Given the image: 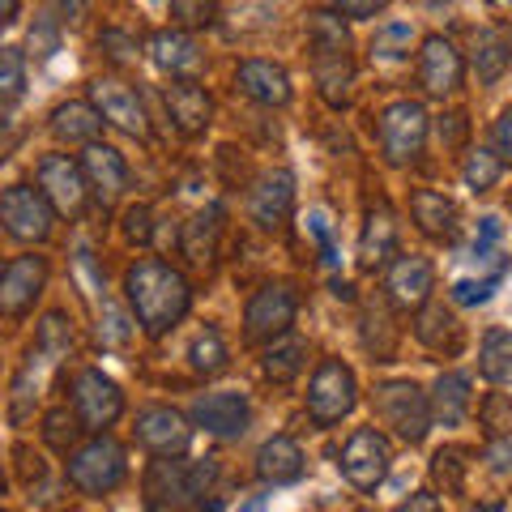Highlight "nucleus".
<instances>
[{
  "instance_id": "obj_1",
  "label": "nucleus",
  "mask_w": 512,
  "mask_h": 512,
  "mask_svg": "<svg viewBox=\"0 0 512 512\" xmlns=\"http://www.w3.org/2000/svg\"><path fill=\"white\" fill-rule=\"evenodd\" d=\"M124 295H128V308H133V320L150 338H163L192 308L188 278L167 261H158V256H141V261L124 269Z\"/></svg>"
},
{
  "instance_id": "obj_2",
  "label": "nucleus",
  "mask_w": 512,
  "mask_h": 512,
  "mask_svg": "<svg viewBox=\"0 0 512 512\" xmlns=\"http://www.w3.org/2000/svg\"><path fill=\"white\" fill-rule=\"evenodd\" d=\"M308 47H312V77L320 99L342 107L350 99V82H355V56H350V30L342 13L333 9L308 13Z\"/></svg>"
},
{
  "instance_id": "obj_3",
  "label": "nucleus",
  "mask_w": 512,
  "mask_h": 512,
  "mask_svg": "<svg viewBox=\"0 0 512 512\" xmlns=\"http://www.w3.org/2000/svg\"><path fill=\"white\" fill-rule=\"evenodd\" d=\"M218 478V466L210 457L205 461H180V457H154L141 483V500L146 512H188L210 495Z\"/></svg>"
},
{
  "instance_id": "obj_4",
  "label": "nucleus",
  "mask_w": 512,
  "mask_h": 512,
  "mask_svg": "<svg viewBox=\"0 0 512 512\" xmlns=\"http://www.w3.org/2000/svg\"><path fill=\"white\" fill-rule=\"evenodd\" d=\"M376 419L406 444H423L436 414H431V393H423L414 380H380L372 389Z\"/></svg>"
},
{
  "instance_id": "obj_5",
  "label": "nucleus",
  "mask_w": 512,
  "mask_h": 512,
  "mask_svg": "<svg viewBox=\"0 0 512 512\" xmlns=\"http://www.w3.org/2000/svg\"><path fill=\"white\" fill-rule=\"evenodd\" d=\"M128 474V457L124 444L111 440L107 431H99L94 440H86L77 453H69V483L82 495H107L124 483Z\"/></svg>"
},
{
  "instance_id": "obj_6",
  "label": "nucleus",
  "mask_w": 512,
  "mask_h": 512,
  "mask_svg": "<svg viewBox=\"0 0 512 512\" xmlns=\"http://www.w3.org/2000/svg\"><path fill=\"white\" fill-rule=\"evenodd\" d=\"M359 406V380L342 359H320L308 384V414L316 427L342 423Z\"/></svg>"
},
{
  "instance_id": "obj_7",
  "label": "nucleus",
  "mask_w": 512,
  "mask_h": 512,
  "mask_svg": "<svg viewBox=\"0 0 512 512\" xmlns=\"http://www.w3.org/2000/svg\"><path fill=\"white\" fill-rule=\"evenodd\" d=\"M427 133H431V120H427L423 103L397 99V103H389L380 111V150L393 167L419 163V154L427 146Z\"/></svg>"
},
{
  "instance_id": "obj_8",
  "label": "nucleus",
  "mask_w": 512,
  "mask_h": 512,
  "mask_svg": "<svg viewBox=\"0 0 512 512\" xmlns=\"http://www.w3.org/2000/svg\"><path fill=\"white\" fill-rule=\"evenodd\" d=\"M0 222H5V231L18 239V244H43V239L52 235L56 205L43 197V188L9 184L0 192Z\"/></svg>"
},
{
  "instance_id": "obj_9",
  "label": "nucleus",
  "mask_w": 512,
  "mask_h": 512,
  "mask_svg": "<svg viewBox=\"0 0 512 512\" xmlns=\"http://www.w3.org/2000/svg\"><path fill=\"white\" fill-rule=\"evenodd\" d=\"M389 466H393V444L376 427H359L355 436L346 440L342 457H338L342 478L359 491H376L384 478H389Z\"/></svg>"
},
{
  "instance_id": "obj_10",
  "label": "nucleus",
  "mask_w": 512,
  "mask_h": 512,
  "mask_svg": "<svg viewBox=\"0 0 512 512\" xmlns=\"http://www.w3.org/2000/svg\"><path fill=\"white\" fill-rule=\"evenodd\" d=\"M73 410L82 414L86 431L99 436V431H107L124 414V389L107 372H99V367H82L73 376Z\"/></svg>"
},
{
  "instance_id": "obj_11",
  "label": "nucleus",
  "mask_w": 512,
  "mask_h": 512,
  "mask_svg": "<svg viewBox=\"0 0 512 512\" xmlns=\"http://www.w3.org/2000/svg\"><path fill=\"white\" fill-rule=\"evenodd\" d=\"M295 312H299V299H295L291 286H282V282L261 286V291L248 299V308H244V338L248 342L282 338V333H291Z\"/></svg>"
},
{
  "instance_id": "obj_12",
  "label": "nucleus",
  "mask_w": 512,
  "mask_h": 512,
  "mask_svg": "<svg viewBox=\"0 0 512 512\" xmlns=\"http://www.w3.org/2000/svg\"><path fill=\"white\" fill-rule=\"evenodd\" d=\"M436 291V265L427 256H393L384 265V299L402 312H423Z\"/></svg>"
},
{
  "instance_id": "obj_13",
  "label": "nucleus",
  "mask_w": 512,
  "mask_h": 512,
  "mask_svg": "<svg viewBox=\"0 0 512 512\" xmlns=\"http://www.w3.org/2000/svg\"><path fill=\"white\" fill-rule=\"evenodd\" d=\"M39 188H43V197L56 205V214L77 218V214L86 210L90 180H86V167L73 163L69 154H47V158H39Z\"/></svg>"
},
{
  "instance_id": "obj_14",
  "label": "nucleus",
  "mask_w": 512,
  "mask_h": 512,
  "mask_svg": "<svg viewBox=\"0 0 512 512\" xmlns=\"http://www.w3.org/2000/svg\"><path fill=\"white\" fill-rule=\"evenodd\" d=\"M90 103L99 107V116L107 124H116L120 133L146 141L150 137V120H146V107H141L137 90L124 86L120 77H99V82H90Z\"/></svg>"
},
{
  "instance_id": "obj_15",
  "label": "nucleus",
  "mask_w": 512,
  "mask_h": 512,
  "mask_svg": "<svg viewBox=\"0 0 512 512\" xmlns=\"http://www.w3.org/2000/svg\"><path fill=\"white\" fill-rule=\"evenodd\" d=\"M248 214L261 231H282L286 218L295 214V175L286 167L265 171L248 192Z\"/></svg>"
},
{
  "instance_id": "obj_16",
  "label": "nucleus",
  "mask_w": 512,
  "mask_h": 512,
  "mask_svg": "<svg viewBox=\"0 0 512 512\" xmlns=\"http://www.w3.org/2000/svg\"><path fill=\"white\" fill-rule=\"evenodd\" d=\"M47 286V261L43 256H13L5 265V274H0V312L9 320H22L30 308H35V299L43 295Z\"/></svg>"
},
{
  "instance_id": "obj_17",
  "label": "nucleus",
  "mask_w": 512,
  "mask_h": 512,
  "mask_svg": "<svg viewBox=\"0 0 512 512\" xmlns=\"http://www.w3.org/2000/svg\"><path fill=\"white\" fill-rule=\"evenodd\" d=\"M252 423V406L244 393H205L192 402V427L214 440H239Z\"/></svg>"
},
{
  "instance_id": "obj_18",
  "label": "nucleus",
  "mask_w": 512,
  "mask_h": 512,
  "mask_svg": "<svg viewBox=\"0 0 512 512\" xmlns=\"http://www.w3.org/2000/svg\"><path fill=\"white\" fill-rule=\"evenodd\" d=\"M461 82H466V60H461L453 39H444V35L423 39V47H419V86L427 94H436V99H444V94L461 90Z\"/></svg>"
},
{
  "instance_id": "obj_19",
  "label": "nucleus",
  "mask_w": 512,
  "mask_h": 512,
  "mask_svg": "<svg viewBox=\"0 0 512 512\" xmlns=\"http://www.w3.org/2000/svg\"><path fill=\"white\" fill-rule=\"evenodd\" d=\"M137 440L150 448L154 457H180L192 444V419H184L171 406H150L137 414Z\"/></svg>"
},
{
  "instance_id": "obj_20",
  "label": "nucleus",
  "mask_w": 512,
  "mask_h": 512,
  "mask_svg": "<svg viewBox=\"0 0 512 512\" xmlns=\"http://www.w3.org/2000/svg\"><path fill=\"white\" fill-rule=\"evenodd\" d=\"M163 99H167L171 124L180 128L184 137H201L205 128H210V120H214V99H210V90H205L197 77H188V82H171Z\"/></svg>"
},
{
  "instance_id": "obj_21",
  "label": "nucleus",
  "mask_w": 512,
  "mask_h": 512,
  "mask_svg": "<svg viewBox=\"0 0 512 512\" xmlns=\"http://www.w3.org/2000/svg\"><path fill=\"white\" fill-rule=\"evenodd\" d=\"M235 86L261 107H286L291 103V73L274 60H244L235 69Z\"/></svg>"
},
{
  "instance_id": "obj_22",
  "label": "nucleus",
  "mask_w": 512,
  "mask_h": 512,
  "mask_svg": "<svg viewBox=\"0 0 512 512\" xmlns=\"http://www.w3.org/2000/svg\"><path fill=\"white\" fill-rule=\"evenodd\" d=\"M303 470H308V457L291 436H269L256 448V478L269 487H295Z\"/></svg>"
},
{
  "instance_id": "obj_23",
  "label": "nucleus",
  "mask_w": 512,
  "mask_h": 512,
  "mask_svg": "<svg viewBox=\"0 0 512 512\" xmlns=\"http://www.w3.org/2000/svg\"><path fill=\"white\" fill-rule=\"evenodd\" d=\"M150 60L171 77V82H188V77H197L201 64H205L201 47L192 43L188 30H158L150 39Z\"/></svg>"
},
{
  "instance_id": "obj_24",
  "label": "nucleus",
  "mask_w": 512,
  "mask_h": 512,
  "mask_svg": "<svg viewBox=\"0 0 512 512\" xmlns=\"http://www.w3.org/2000/svg\"><path fill=\"white\" fill-rule=\"evenodd\" d=\"M82 167H86V180H90V192L99 197V205H111L124 197L128 188V163L120 150L103 146V141H94V146H86L82 154Z\"/></svg>"
},
{
  "instance_id": "obj_25",
  "label": "nucleus",
  "mask_w": 512,
  "mask_h": 512,
  "mask_svg": "<svg viewBox=\"0 0 512 512\" xmlns=\"http://www.w3.org/2000/svg\"><path fill=\"white\" fill-rule=\"evenodd\" d=\"M397 256V214L389 201H376L367 210L363 235H359V265L363 269H380Z\"/></svg>"
},
{
  "instance_id": "obj_26",
  "label": "nucleus",
  "mask_w": 512,
  "mask_h": 512,
  "mask_svg": "<svg viewBox=\"0 0 512 512\" xmlns=\"http://www.w3.org/2000/svg\"><path fill=\"white\" fill-rule=\"evenodd\" d=\"M474 384L466 372H440L436 384H431V414H436L440 427H461L470 419L474 406Z\"/></svg>"
},
{
  "instance_id": "obj_27",
  "label": "nucleus",
  "mask_w": 512,
  "mask_h": 512,
  "mask_svg": "<svg viewBox=\"0 0 512 512\" xmlns=\"http://www.w3.org/2000/svg\"><path fill=\"white\" fill-rule=\"evenodd\" d=\"M410 218L427 239H453L457 235V201L436 188H419L410 197Z\"/></svg>"
},
{
  "instance_id": "obj_28",
  "label": "nucleus",
  "mask_w": 512,
  "mask_h": 512,
  "mask_svg": "<svg viewBox=\"0 0 512 512\" xmlns=\"http://www.w3.org/2000/svg\"><path fill=\"white\" fill-rule=\"evenodd\" d=\"M103 116H99V107L94 103H60L52 111V133L60 141H69V146H94L103 133Z\"/></svg>"
},
{
  "instance_id": "obj_29",
  "label": "nucleus",
  "mask_w": 512,
  "mask_h": 512,
  "mask_svg": "<svg viewBox=\"0 0 512 512\" xmlns=\"http://www.w3.org/2000/svg\"><path fill=\"white\" fill-rule=\"evenodd\" d=\"M414 338H419L427 350H448V355H457L461 350V325L444 303H427V308L419 312V320H414Z\"/></svg>"
},
{
  "instance_id": "obj_30",
  "label": "nucleus",
  "mask_w": 512,
  "mask_h": 512,
  "mask_svg": "<svg viewBox=\"0 0 512 512\" xmlns=\"http://www.w3.org/2000/svg\"><path fill=\"white\" fill-rule=\"evenodd\" d=\"M512 64V43L504 30H478L474 35V73L483 86H495Z\"/></svg>"
},
{
  "instance_id": "obj_31",
  "label": "nucleus",
  "mask_w": 512,
  "mask_h": 512,
  "mask_svg": "<svg viewBox=\"0 0 512 512\" xmlns=\"http://www.w3.org/2000/svg\"><path fill=\"white\" fill-rule=\"evenodd\" d=\"M303 359H308V342L291 338V333H282V338H274V342L265 346L261 372H265V380L286 384V380H295V376L303 372Z\"/></svg>"
},
{
  "instance_id": "obj_32",
  "label": "nucleus",
  "mask_w": 512,
  "mask_h": 512,
  "mask_svg": "<svg viewBox=\"0 0 512 512\" xmlns=\"http://www.w3.org/2000/svg\"><path fill=\"white\" fill-rule=\"evenodd\" d=\"M478 372L491 384H512V333L508 329H487L483 346H478Z\"/></svg>"
},
{
  "instance_id": "obj_33",
  "label": "nucleus",
  "mask_w": 512,
  "mask_h": 512,
  "mask_svg": "<svg viewBox=\"0 0 512 512\" xmlns=\"http://www.w3.org/2000/svg\"><path fill=\"white\" fill-rule=\"evenodd\" d=\"M188 367L197 376H222L231 367V350H227V342H222V333L218 329H205V333H197L192 338V346H188Z\"/></svg>"
},
{
  "instance_id": "obj_34",
  "label": "nucleus",
  "mask_w": 512,
  "mask_h": 512,
  "mask_svg": "<svg viewBox=\"0 0 512 512\" xmlns=\"http://www.w3.org/2000/svg\"><path fill=\"white\" fill-rule=\"evenodd\" d=\"M214 244H218V210L192 214L184 222V256L192 265H210L214 261Z\"/></svg>"
},
{
  "instance_id": "obj_35",
  "label": "nucleus",
  "mask_w": 512,
  "mask_h": 512,
  "mask_svg": "<svg viewBox=\"0 0 512 512\" xmlns=\"http://www.w3.org/2000/svg\"><path fill=\"white\" fill-rule=\"evenodd\" d=\"M500 175H504V158L487 146H474L466 154V163H461V180H466L470 192H491L500 184Z\"/></svg>"
},
{
  "instance_id": "obj_36",
  "label": "nucleus",
  "mask_w": 512,
  "mask_h": 512,
  "mask_svg": "<svg viewBox=\"0 0 512 512\" xmlns=\"http://www.w3.org/2000/svg\"><path fill=\"white\" fill-rule=\"evenodd\" d=\"M82 414H69V410H47V419H43V440L47 448H56V453H77V440H82Z\"/></svg>"
},
{
  "instance_id": "obj_37",
  "label": "nucleus",
  "mask_w": 512,
  "mask_h": 512,
  "mask_svg": "<svg viewBox=\"0 0 512 512\" xmlns=\"http://www.w3.org/2000/svg\"><path fill=\"white\" fill-rule=\"evenodd\" d=\"M414 43V26L410 22H384L372 35V56L376 60H406Z\"/></svg>"
},
{
  "instance_id": "obj_38",
  "label": "nucleus",
  "mask_w": 512,
  "mask_h": 512,
  "mask_svg": "<svg viewBox=\"0 0 512 512\" xmlns=\"http://www.w3.org/2000/svg\"><path fill=\"white\" fill-rule=\"evenodd\" d=\"M431 478L444 487V495H461L466 491V453L461 448H440L431 457Z\"/></svg>"
},
{
  "instance_id": "obj_39",
  "label": "nucleus",
  "mask_w": 512,
  "mask_h": 512,
  "mask_svg": "<svg viewBox=\"0 0 512 512\" xmlns=\"http://www.w3.org/2000/svg\"><path fill=\"white\" fill-rule=\"evenodd\" d=\"M22 90H26V56H22V47H0V99H5V107L18 103Z\"/></svg>"
},
{
  "instance_id": "obj_40",
  "label": "nucleus",
  "mask_w": 512,
  "mask_h": 512,
  "mask_svg": "<svg viewBox=\"0 0 512 512\" xmlns=\"http://www.w3.org/2000/svg\"><path fill=\"white\" fill-rule=\"evenodd\" d=\"M231 30L235 35H252V30H265L269 18H274V0H235L227 9Z\"/></svg>"
},
{
  "instance_id": "obj_41",
  "label": "nucleus",
  "mask_w": 512,
  "mask_h": 512,
  "mask_svg": "<svg viewBox=\"0 0 512 512\" xmlns=\"http://www.w3.org/2000/svg\"><path fill=\"white\" fill-rule=\"evenodd\" d=\"M69 346H73V333H69V325H64V316L60 312L43 316V325H39V350L43 355H52L60 363L64 355H69Z\"/></svg>"
},
{
  "instance_id": "obj_42",
  "label": "nucleus",
  "mask_w": 512,
  "mask_h": 512,
  "mask_svg": "<svg viewBox=\"0 0 512 512\" xmlns=\"http://www.w3.org/2000/svg\"><path fill=\"white\" fill-rule=\"evenodd\" d=\"M483 427H487V440H504L512 436V402L500 393H491L483 402Z\"/></svg>"
},
{
  "instance_id": "obj_43",
  "label": "nucleus",
  "mask_w": 512,
  "mask_h": 512,
  "mask_svg": "<svg viewBox=\"0 0 512 512\" xmlns=\"http://www.w3.org/2000/svg\"><path fill=\"white\" fill-rule=\"evenodd\" d=\"M495 286H500V274H491V278H457L453 282V303H461V308H478V303H487L495 295Z\"/></svg>"
},
{
  "instance_id": "obj_44",
  "label": "nucleus",
  "mask_w": 512,
  "mask_h": 512,
  "mask_svg": "<svg viewBox=\"0 0 512 512\" xmlns=\"http://www.w3.org/2000/svg\"><path fill=\"white\" fill-rule=\"evenodd\" d=\"M500 235H504V222L495 214L478 218V235H474V261H495L500 256Z\"/></svg>"
},
{
  "instance_id": "obj_45",
  "label": "nucleus",
  "mask_w": 512,
  "mask_h": 512,
  "mask_svg": "<svg viewBox=\"0 0 512 512\" xmlns=\"http://www.w3.org/2000/svg\"><path fill=\"white\" fill-rule=\"evenodd\" d=\"M128 333H133V329H128V316H124V312H116V308H111V299L103 295L99 342H103V346H124V342H128Z\"/></svg>"
},
{
  "instance_id": "obj_46",
  "label": "nucleus",
  "mask_w": 512,
  "mask_h": 512,
  "mask_svg": "<svg viewBox=\"0 0 512 512\" xmlns=\"http://www.w3.org/2000/svg\"><path fill=\"white\" fill-rule=\"evenodd\" d=\"M99 47L107 52L111 64H133V60H137V39H128L124 30H116V26L103 30V35H99Z\"/></svg>"
},
{
  "instance_id": "obj_47",
  "label": "nucleus",
  "mask_w": 512,
  "mask_h": 512,
  "mask_svg": "<svg viewBox=\"0 0 512 512\" xmlns=\"http://www.w3.org/2000/svg\"><path fill=\"white\" fill-rule=\"evenodd\" d=\"M171 13L180 26H210L214 22V0H171Z\"/></svg>"
},
{
  "instance_id": "obj_48",
  "label": "nucleus",
  "mask_w": 512,
  "mask_h": 512,
  "mask_svg": "<svg viewBox=\"0 0 512 512\" xmlns=\"http://www.w3.org/2000/svg\"><path fill=\"white\" fill-rule=\"evenodd\" d=\"M308 231H312V239L320 244V252H325V261H329V265L338 261V248H333V222H329L325 210H312V214H308Z\"/></svg>"
},
{
  "instance_id": "obj_49",
  "label": "nucleus",
  "mask_w": 512,
  "mask_h": 512,
  "mask_svg": "<svg viewBox=\"0 0 512 512\" xmlns=\"http://www.w3.org/2000/svg\"><path fill=\"white\" fill-rule=\"evenodd\" d=\"M333 13H342L350 22H363V18H376V13L389 5V0H325Z\"/></svg>"
},
{
  "instance_id": "obj_50",
  "label": "nucleus",
  "mask_w": 512,
  "mask_h": 512,
  "mask_svg": "<svg viewBox=\"0 0 512 512\" xmlns=\"http://www.w3.org/2000/svg\"><path fill=\"white\" fill-rule=\"evenodd\" d=\"M491 141H495V154L512 167V107L500 111V120H495V128H491Z\"/></svg>"
},
{
  "instance_id": "obj_51",
  "label": "nucleus",
  "mask_w": 512,
  "mask_h": 512,
  "mask_svg": "<svg viewBox=\"0 0 512 512\" xmlns=\"http://www.w3.org/2000/svg\"><path fill=\"white\" fill-rule=\"evenodd\" d=\"M150 231H154L150 227V210H146V205H133V210L124 214V235L133 239V244H146Z\"/></svg>"
},
{
  "instance_id": "obj_52",
  "label": "nucleus",
  "mask_w": 512,
  "mask_h": 512,
  "mask_svg": "<svg viewBox=\"0 0 512 512\" xmlns=\"http://www.w3.org/2000/svg\"><path fill=\"white\" fill-rule=\"evenodd\" d=\"M56 43H60L56 22H39V26H30V47H35V56H52V52H56Z\"/></svg>"
},
{
  "instance_id": "obj_53",
  "label": "nucleus",
  "mask_w": 512,
  "mask_h": 512,
  "mask_svg": "<svg viewBox=\"0 0 512 512\" xmlns=\"http://www.w3.org/2000/svg\"><path fill=\"white\" fill-rule=\"evenodd\" d=\"M487 461H491L495 474H512V436L491 440V444H487Z\"/></svg>"
},
{
  "instance_id": "obj_54",
  "label": "nucleus",
  "mask_w": 512,
  "mask_h": 512,
  "mask_svg": "<svg viewBox=\"0 0 512 512\" xmlns=\"http://www.w3.org/2000/svg\"><path fill=\"white\" fill-rule=\"evenodd\" d=\"M56 13H60V26H77L90 13V0H56Z\"/></svg>"
},
{
  "instance_id": "obj_55",
  "label": "nucleus",
  "mask_w": 512,
  "mask_h": 512,
  "mask_svg": "<svg viewBox=\"0 0 512 512\" xmlns=\"http://www.w3.org/2000/svg\"><path fill=\"white\" fill-rule=\"evenodd\" d=\"M397 512H444V508H440V495L436 491H414Z\"/></svg>"
},
{
  "instance_id": "obj_56",
  "label": "nucleus",
  "mask_w": 512,
  "mask_h": 512,
  "mask_svg": "<svg viewBox=\"0 0 512 512\" xmlns=\"http://www.w3.org/2000/svg\"><path fill=\"white\" fill-rule=\"evenodd\" d=\"M18 5L22 0H0V22H18Z\"/></svg>"
},
{
  "instance_id": "obj_57",
  "label": "nucleus",
  "mask_w": 512,
  "mask_h": 512,
  "mask_svg": "<svg viewBox=\"0 0 512 512\" xmlns=\"http://www.w3.org/2000/svg\"><path fill=\"white\" fill-rule=\"evenodd\" d=\"M265 504H269V495H256V500H252V504H244L239 512H265Z\"/></svg>"
},
{
  "instance_id": "obj_58",
  "label": "nucleus",
  "mask_w": 512,
  "mask_h": 512,
  "mask_svg": "<svg viewBox=\"0 0 512 512\" xmlns=\"http://www.w3.org/2000/svg\"><path fill=\"white\" fill-rule=\"evenodd\" d=\"M474 512H504V504H500V500H491V504H478Z\"/></svg>"
},
{
  "instance_id": "obj_59",
  "label": "nucleus",
  "mask_w": 512,
  "mask_h": 512,
  "mask_svg": "<svg viewBox=\"0 0 512 512\" xmlns=\"http://www.w3.org/2000/svg\"><path fill=\"white\" fill-rule=\"evenodd\" d=\"M491 9H504V13H512V0H487Z\"/></svg>"
},
{
  "instance_id": "obj_60",
  "label": "nucleus",
  "mask_w": 512,
  "mask_h": 512,
  "mask_svg": "<svg viewBox=\"0 0 512 512\" xmlns=\"http://www.w3.org/2000/svg\"><path fill=\"white\" fill-rule=\"evenodd\" d=\"M201 512H222V500H205V508Z\"/></svg>"
},
{
  "instance_id": "obj_61",
  "label": "nucleus",
  "mask_w": 512,
  "mask_h": 512,
  "mask_svg": "<svg viewBox=\"0 0 512 512\" xmlns=\"http://www.w3.org/2000/svg\"><path fill=\"white\" fill-rule=\"evenodd\" d=\"M423 5H448V0H423Z\"/></svg>"
}]
</instances>
